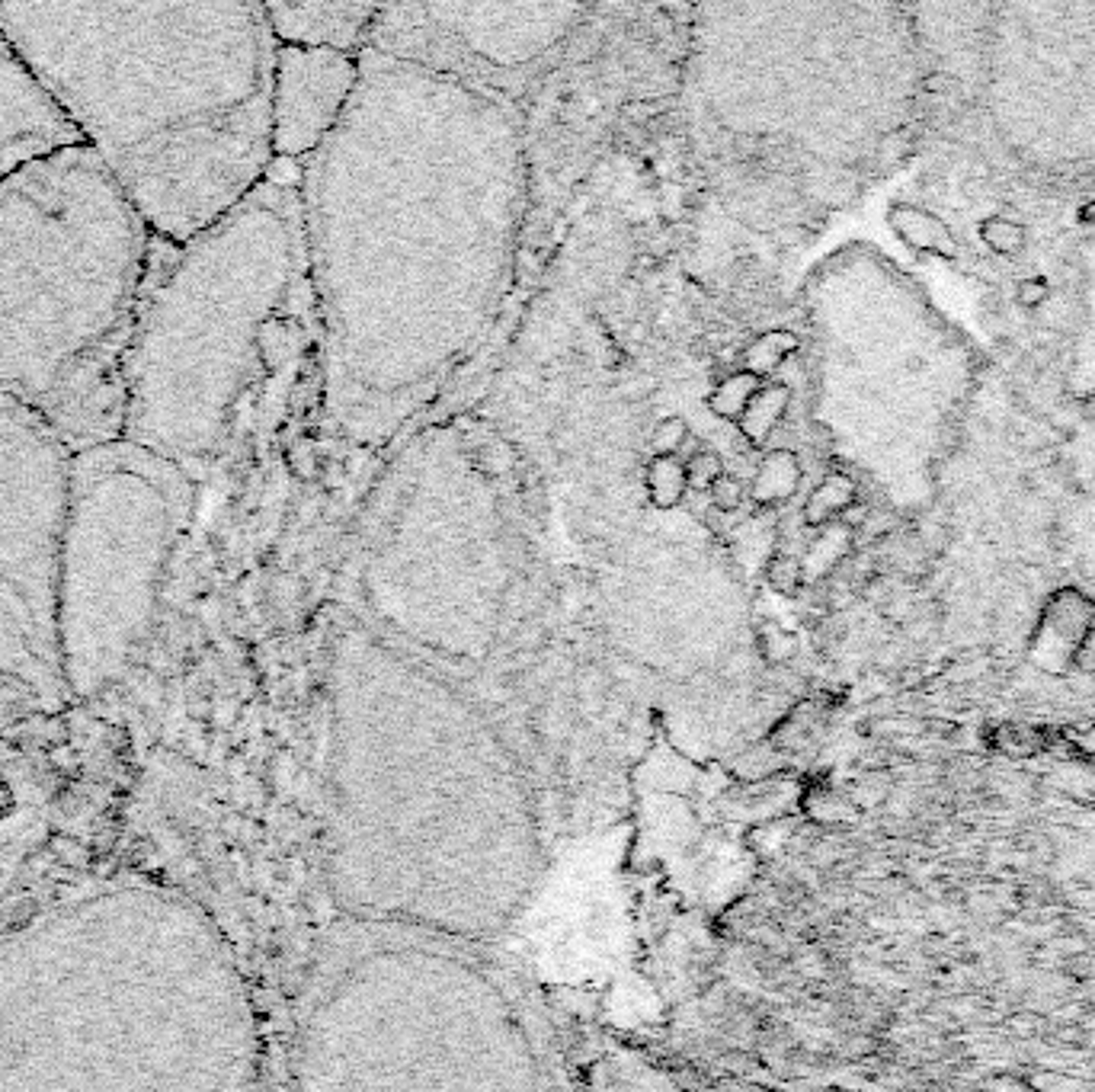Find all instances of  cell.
<instances>
[{
    "label": "cell",
    "instance_id": "1",
    "mask_svg": "<svg viewBox=\"0 0 1095 1092\" xmlns=\"http://www.w3.org/2000/svg\"><path fill=\"white\" fill-rule=\"evenodd\" d=\"M528 196L516 100L365 49L304 160L302 231L324 324V407L359 446L398 436L497 321Z\"/></svg>",
    "mask_w": 1095,
    "mask_h": 1092
},
{
    "label": "cell",
    "instance_id": "2",
    "mask_svg": "<svg viewBox=\"0 0 1095 1092\" xmlns=\"http://www.w3.org/2000/svg\"><path fill=\"white\" fill-rule=\"evenodd\" d=\"M327 875L350 923L490 945L542 875L532 769L458 683L346 619L330 647Z\"/></svg>",
    "mask_w": 1095,
    "mask_h": 1092
},
{
    "label": "cell",
    "instance_id": "3",
    "mask_svg": "<svg viewBox=\"0 0 1095 1092\" xmlns=\"http://www.w3.org/2000/svg\"><path fill=\"white\" fill-rule=\"evenodd\" d=\"M0 33L160 241L199 237L266 180L263 4H0Z\"/></svg>",
    "mask_w": 1095,
    "mask_h": 1092
},
{
    "label": "cell",
    "instance_id": "4",
    "mask_svg": "<svg viewBox=\"0 0 1095 1092\" xmlns=\"http://www.w3.org/2000/svg\"><path fill=\"white\" fill-rule=\"evenodd\" d=\"M160 247L86 145L0 183V398L71 452L125 433L129 352Z\"/></svg>",
    "mask_w": 1095,
    "mask_h": 1092
},
{
    "label": "cell",
    "instance_id": "5",
    "mask_svg": "<svg viewBox=\"0 0 1095 1092\" xmlns=\"http://www.w3.org/2000/svg\"><path fill=\"white\" fill-rule=\"evenodd\" d=\"M298 1092H567L542 1019L487 945L350 923L317 964Z\"/></svg>",
    "mask_w": 1095,
    "mask_h": 1092
},
{
    "label": "cell",
    "instance_id": "6",
    "mask_svg": "<svg viewBox=\"0 0 1095 1092\" xmlns=\"http://www.w3.org/2000/svg\"><path fill=\"white\" fill-rule=\"evenodd\" d=\"M302 256L298 186L269 177L208 231L163 241L129 352L125 439L192 477L221 452Z\"/></svg>",
    "mask_w": 1095,
    "mask_h": 1092
},
{
    "label": "cell",
    "instance_id": "7",
    "mask_svg": "<svg viewBox=\"0 0 1095 1092\" xmlns=\"http://www.w3.org/2000/svg\"><path fill=\"white\" fill-rule=\"evenodd\" d=\"M192 506L196 477L125 436L71 455L58 577L67 689L110 683L141 647Z\"/></svg>",
    "mask_w": 1095,
    "mask_h": 1092
},
{
    "label": "cell",
    "instance_id": "8",
    "mask_svg": "<svg viewBox=\"0 0 1095 1092\" xmlns=\"http://www.w3.org/2000/svg\"><path fill=\"white\" fill-rule=\"evenodd\" d=\"M71 455L42 417L0 398V712L67 689L58 577Z\"/></svg>",
    "mask_w": 1095,
    "mask_h": 1092
},
{
    "label": "cell",
    "instance_id": "9",
    "mask_svg": "<svg viewBox=\"0 0 1095 1092\" xmlns=\"http://www.w3.org/2000/svg\"><path fill=\"white\" fill-rule=\"evenodd\" d=\"M583 4L378 7L369 49L516 100L586 20Z\"/></svg>",
    "mask_w": 1095,
    "mask_h": 1092
},
{
    "label": "cell",
    "instance_id": "10",
    "mask_svg": "<svg viewBox=\"0 0 1095 1092\" xmlns=\"http://www.w3.org/2000/svg\"><path fill=\"white\" fill-rule=\"evenodd\" d=\"M355 87L359 55L279 45L273 68V158H311L340 126Z\"/></svg>",
    "mask_w": 1095,
    "mask_h": 1092
},
{
    "label": "cell",
    "instance_id": "11",
    "mask_svg": "<svg viewBox=\"0 0 1095 1092\" xmlns=\"http://www.w3.org/2000/svg\"><path fill=\"white\" fill-rule=\"evenodd\" d=\"M77 145H84V135L71 116L0 33V183Z\"/></svg>",
    "mask_w": 1095,
    "mask_h": 1092
},
{
    "label": "cell",
    "instance_id": "12",
    "mask_svg": "<svg viewBox=\"0 0 1095 1092\" xmlns=\"http://www.w3.org/2000/svg\"><path fill=\"white\" fill-rule=\"evenodd\" d=\"M279 45L359 55L378 16L375 4H263Z\"/></svg>",
    "mask_w": 1095,
    "mask_h": 1092
},
{
    "label": "cell",
    "instance_id": "13",
    "mask_svg": "<svg viewBox=\"0 0 1095 1092\" xmlns=\"http://www.w3.org/2000/svg\"><path fill=\"white\" fill-rule=\"evenodd\" d=\"M797 484H801V465H797V455L788 452V449H775V452H768L756 468L753 500L756 503H782L797 491Z\"/></svg>",
    "mask_w": 1095,
    "mask_h": 1092
},
{
    "label": "cell",
    "instance_id": "14",
    "mask_svg": "<svg viewBox=\"0 0 1095 1092\" xmlns=\"http://www.w3.org/2000/svg\"><path fill=\"white\" fill-rule=\"evenodd\" d=\"M788 400H791V388L788 385H766L756 388V395L749 398V404L740 414V429L749 443H766L772 436V429L778 426V420L788 410Z\"/></svg>",
    "mask_w": 1095,
    "mask_h": 1092
},
{
    "label": "cell",
    "instance_id": "15",
    "mask_svg": "<svg viewBox=\"0 0 1095 1092\" xmlns=\"http://www.w3.org/2000/svg\"><path fill=\"white\" fill-rule=\"evenodd\" d=\"M689 491L686 484V462L679 455H657L647 468V494L650 503L660 513L676 510L682 503V494Z\"/></svg>",
    "mask_w": 1095,
    "mask_h": 1092
},
{
    "label": "cell",
    "instance_id": "16",
    "mask_svg": "<svg viewBox=\"0 0 1095 1092\" xmlns=\"http://www.w3.org/2000/svg\"><path fill=\"white\" fill-rule=\"evenodd\" d=\"M855 503V484L845 474H830L816 491L807 497L804 503V522L807 525H826L833 516H842Z\"/></svg>",
    "mask_w": 1095,
    "mask_h": 1092
},
{
    "label": "cell",
    "instance_id": "17",
    "mask_svg": "<svg viewBox=\"0 0 1095 1092\" xmlns=\"http://www.w3.org/2000/svg\"><path fill=\"white\" fill-rule=\"evenodd\" d=\"M794 350H797V337L791 330H768L746 347L743 366H746L749 376L763 378V376H768V372H775L778 366H782V359L791 356Z\"/></svg>",
    "mask_w": 1095,
    "mask_h": 1092
},
{
    "label": "cell",
    "instance_id": "18",
    "mask_svg": "<svg viewBox=\"0 0 1095 1092\" xmlns=\"http://www.w3.org/2000/svg\"><path fill=\"white\" fill-rule=\"evenodd\" d=\"M756 388H759L756 376H749V372H737V376H730L724 385L715 388V395L708 398V407L720 417H737L740 420L743 407L749 404V398L756 395Z\"/></svg>",
    "mask_w": 1095,
    "mask_h": 1092
},
{
    "label": "cell",
    "instance_id": "19",
    "mask_svg": "<svg viewBox=\"0 0 1095 1092\" xmlns=\"http://www.w3.org/2000/svg\"><path fill=\"white\" fill-rule=\"evenodd\" d=\"M980 237L989 244V251L1003 256H1015L1025 251V228L1006 215L984 218V222H980Z\"/></svg>",
    "mask_w": 1095,
    "mask_h": 1092
},
{
    "label": "cell",
    "instance_id": "20",
    "mask_svg": "<svg viewBox=\"0 0 1095 1092\" xmlns=\"http://www.w3.org/2000/svg\"><path fill=\"white\" fill-rule=\"evenodd\" d=\"M689 439V426L682 417H663L650 433V449L653 458L657 455H679L682 443Z\"/></svg>",
    "mask_w": 1095,
    "mask_h": 1092
},
{
    "label": "cell",
    "instance_id": "21",
    "mask_svg": "<svg viewBox=\"0 0 1095 1092\" xmlns=\"http://www.w3.org/2000/svg\"><path fill=\"white\" fill-rule=\"evenodd\" d=\"M720 474H724V462L715 452H695L686 462V484L692 491H711Z\"/></svg>",
    "mask_w": 1095,
    "mask_h": 1092
},
{
    "label": "cell",
    "instance_id": "22",
    "mask_svg": "<svg viewBox=\"0 0 1095 1092\" xmlns=\"http://www.w3.org/2000/svg\"><path fill=\"white\" fill-rule=\"evenodd\" d=\"M708 497H711V503H715V510L734 513V510H740V503H743V484H740L734 474L724 472L715 484H711Z\"/></svg>",
    "mask_w": 1095,
    "mask_h": 1092
},
{
    "label": "cell",
    "instance_id": "23",
    "mask_svg": "<svg viewBox=\"0 0 1095 1092\" xmlns=\"http://www.w3.org/2000/svg\"><path fill=\"white\" fill-rule=\"evenodd\" d=\"M768 583L778 593H794L804 583V568L791 558H775L768 564Z\"/></svg>",
    "mask_w": 1095,
    "mask_h": 1092
},
{
    "label": "cell",
    "instance_id": "24",
    "mask_svg": "<svg viewBox=\"0 0 1095 1092\" xmlns=\"http://www.w3.org/2000/svg\"><path fill=\"white\" fill-rule=\"evenodd\" d=\"M1015 299H1018V304H1022V308L1037 311V308H1044L1047 299H1051V285H1047V279H1037V276H1032V279L1018 282Z\"/></svg>",
    "mask_w": 1095,
    "mask_h": 1092
}]
</instances>
